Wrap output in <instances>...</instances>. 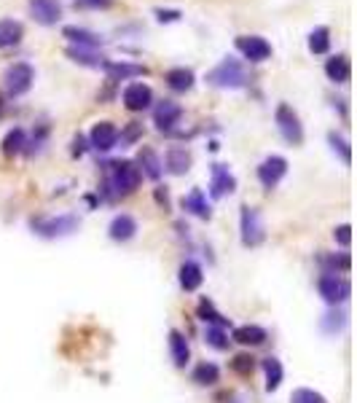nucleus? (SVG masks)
<instances>
[{
    "label": "nucleus",
    "mask_w": 357,
    "mask_h": 403,
    "mask_svg": "<svg viewBox=\"0 0 357 403\" xmlns=\"http://www.w3.org/2000/svg\"><path fill=\"white\" fill-rule=\"evenodd\" d=\"M30 14L38 25H57L62 16V3L60 0H30Z\"/></svg>",
    "instance_id": "11"
},
{
    "label": "nucleus",
    "mask_w": 357,
    "mask_h": 403,
    "mask_svg": "<svg viewBox=\"0 0 357 403\" xmlns=\"http://www.w3.org/2000/svg\"><path fill=\"white\" fill-rule=\"evenodd\" d=\"M65 38H70L75 46H84V49H99L102 46V38L97 32L84 30V27H65Z\"/></svg>",
    "instance_id": "22"
},
{
    "label": "nucleus",
    "mask_w": 357,
    "mask_h": 403,
    "mask_svg": "<svg viewBox=\"0 0 357 403\" xmlns=\"http://www.w3.org/2000/svg\"><path fill=\"white\" fill-rule=\"evenodd\" d=\"M167 84L175 92H188L194 87V70H188V67H172L167 73Z\"/></svg>",
    "instance_id": "21"
},
{
    "label": "nucleus",
    "mask_w": 357,
    "mask_h": 403,
    "mask_svg": "<svg viewBox=\"0 0 357 403\" xmlns=\"http://www.w3.org/2000/svg\"><path fill=\"white\" fill-rule=\"evenodd\" d=\"M0 111H3V100H0Z\"/></svg>",
    "instance_id": "42"
},
{
    "label": "nucleus",
    "mask_w": 357,
    "mask_h": 403,
    "mask_svg": "<svg viewBox=\"0 0 357 403\" xmlns=\"http://www.w3.org/2000/svg\"><path fill=\"white\" fill-rule=\"evenodd\" d=\"M274 119H277V126H280L282 137H285L291 146H301V143H304V126H301L295 111H293L288 102H280V105H277Z\"/></svg>",
    "instance_id": "6"
},
{
    "label": "nucleus",
    "mask_w": 357,
    "mask_h": 403,
    "mask_svg": "<svg viewBox=\"0 0 357 403\" xmlns=\"http://www.w3.org/2000/svg\"><path fill=\"white\" fill-rule=\"evenodd\" d=\"M156 16H159V22H177L180 19V11H164V8H159Z\"/></svg>",
    "instance_id": "39"
},
{
    "label": "nucleus",
    "mask_w": 357,
    "mask_h": 403,
    "mask_svg": "<svg viewBox=\"0 0 357 403\" xmlns=\"http://www.w3.org/2000/svg\"><path fill=\"white\" fill-rule=\"evenodd\" d=\"M204 341H207L210 347H215V349H226L228 347V336L218 328V325H210V328L204 331Z\"/></svg>",
    "instance_id": "32"
},
{
    "label": "nucleus",
    "mask_w": 357,
    "mask_h": 403,
    "mask_svg": "<svg viewBox=\"0 0 357 403\" xmlns=\"http://www.w3.org/2000/svg\"><path fill=\"white\" fill-rule=\"evenodd\" d=\"M137 170H140V175H148L151 181H159L162 178V159L153 154L151 148H143L140 156H137Z\"/></svg>",
    "instance_id": "17"
},
{
    "label": "nucleus",
    "mask_w": 357,
    "mask_h": 403,
    "mask_svg": "<svg viewBox=\"0 0 357 403\" xmlns=\"http://www.w3.org/2000/svg\"><path fill=\"white\" fill-rule=\"evenodd\" d=\"M183 210H188V213H194L196 218H201V220H207V218L212 216V210H210V205H207V199H204V194L194 188L186 199H183Z\"/></svg>",
    "instance_id": "23"
},
{
    "label": "nucleus",
    "mask_w": 357,
    "mask_h": 403,
    "mask_svg": "<svg viewBox=\"0 0 357 403\" xmlns=\"http://www.w3.org/2000/svg\"><path fill=\"white\" fill-rule=\"evenodd\" d=\"M285 172H288V161H285L282 156H269V159H263L258 167L260 186L274 188L282 178H285Z\"/></svg>",
    "instance_id": "9"
},
{
    "label": "nucleus",
    "mask_w": 357,
    "mask_h": 403,
    "mask_svg": "<svg viewBox=\"0 0 357 403\" xmlns=\"http://www.w3.org/2000/svg\"><path fill=\"white\" fill-rule=\"evenodd\" d=\"M236 49H239L242 57L250 60V62H263V60L271 57V46H269V41L260 38V35H239V38H236Z\"/></svg>",
    "instance_id": "8"
},
{
    "label": "nucleus",
    "mask_w": 357,
    "mask_h": 403,
    "mask_svg": "<svg viewBox=\"0 0 357 403\" xmlns=\"http://www.w3.org/2000/svg\"><path fill=\"white\" fill-rule=\"evenodd\" d=\"M325 73L333 84H347L349 76H352V65H349V57L347 54H336L325 62Z\"/></svg>",
    "instance_id": "14"
},
{
    "label": "nucleus",
    "mask_w": 357,
    "mask_h": 403,
    "mask_svg": "<svg viewBox=\"0 0 357 403\" xmlns=\"http://www.w3.org/2000/svg\"><path fill=\"white\" fill-rule=\"evenodd\" d=\"M167 170L172 175H186L191 170V154L186 148H169L167 151Z\"/></svg>",
    "instance_id": "19"
},
{
    "label": "nucleus",
    "mask_w": 357,
    "mask_h": 403,
    "mask_svg": "<svg viewBox=\"0 0 357 403\" xmlns=\"http://www.w3.org/2000/svg\"><path fill=\"white\" fill-rule=\"evenodd\" d=\"M89 143H92V148L95 151H110V148H116V143H119V129L116 124H110V122H97V124L92 126V132H89Z\"/></svg>",
    "instance_id": "10"
},
{
    "label": "nucleus",
    "mask_w": 357,
    "mask_h": 403,
    "mask_svg": "<svg viewBox=\"0 0 357 403\" xmlns=\"http://www.w3.org/2000/svg\"><path fill=\"white\" fill-rule=\"evenodd\" d=\"M330 49V30L328 27H315L309 35V51L312 54H325Z\"/></svg>",
    "instance_id": "30"
},
{
    "label": "nucleus",
    "mask_w": 357,
    "mask_h": 403,
    "mask_svg": "<svg viewBox=\"0 0 357 403\" xmlns=\"http://www.w3.org/2000/svg\"><path fill=\"white\" fill-rule=\"evenodd\" d=\"M263 371H266V390L274 393L282 384V363L277 358H266L263 360Z\"/></svg>",
    "instance_id": "26"
},
{
    "label": "nucleus",
    "mask_w": 357,
    "mask_h": 403,
    "mask_svg": "<svg viewBox=\"0 0 357 403\" xmlns=\"http://www.w3.org/2000/svg\"><path fill=\"white\" fill-rule=\"evenodd\" d=\"M199 317H201V320H207V323H215V325H226L228 323L223 314H218V312L212 310V304H210V301H201V304H199Z\"/></svg>",
    "instance_id": "35"
},
{
    "label": "nucleus",
    "mask_w": 357,
    "mask_h": 403,
    "mask_svg": "<svg viewBox=\"0 0 357 403\" xmlns=\"http://www.w3.org/2000/svg\"><path fill=\"white\" fill-rule=\"evenodd\" d=\"M207 81L218 89H242L247 84V76H245V67L236 60H223L218 67H212L207 73Z\"/></svg>",
    "instance_id": "2"
},
{
    "label": "nucleus",
    "mask_w": 357,
    "mask_h": 403,
    "mask_svg": "<svg viewBox=\"0 0 357 403\" xmlns=\"http://www.w3.org/2000/svg\"><path fill=\"white\" fill-rule=\"evenodd\" d=\"M110 240H116V242H127L132 240L134 234H137V220L132 216H116L110 220Z\"/></svg>",
    "instance_id": "16"
},
{
    "label": "nucleus",
    "mask_w": 357,
    "mask_h": 403,
    "mask_svg": "<svg viewBox=\"0 0 357 403\" xmlns=\"http://www.w3.org/2000/svg\"><path fill=\"white\" fill-rule=\"evenodd\" d=\"M263 240H266V231H263L260 213L250 205H242V245L245 248H258Z\"/></svg>",
    "instance_id": "5"
},
{
    "label": "nucleus",
    "mask_w": 357,
    "mask_h": 403,
    "mask_svg": "<svg viewBox=\"0 0 357 403\" xmlns=\"http://www.w3.org/2000/svg\"><path fill=\"white\" fill-rule=\"evenodd\" d=\"M325 264H328V266H336V269H344V272L352 266L349 255H330V258H325Z\"/></svg>",
    "instance_id": "38"
},
{
    "label": "nucleus",
    "mask_w": 357,
    "mask_h": 403,
    "mask_svg": "<svg viewBox=\"0 0 357 403\" xmlns=\"http://www.w3.org/2000/svg\"><path fill=\"white\" fill-rule=\"evenodd\" d=\"M169 349H172V360L177 369H186L188 358H191V349H188V341L180 331H169Z\"/></svg>",
    "instance_id": "18"
},
{
    "label": "nucleus",
    "mask_w": 357,
    "mask_h": 403,
    "mask_svg": "<svg viewBox=\"0 0 357 403\" xmlns=\"http://www.w3.org/2000/svg\"><path fill=\"white\" fill-rule=\"evenodd\" d=\"M231 366H234V371H236V373L247 376V373H253V369H256V360H253L250 355H236Z\"/></svg>",
    "instance_id": "36"
},
{
    "label": "nucleus",
    "mask_w": 357,
    "mask_h": 403,
    "mask_svg": "<svg viewBox=\"0 0 357 403\" xmlns=\"http://www.w3.org/2000/svg\"><path fill=\"white\" fill-rule=\"evenodd\" d=\"M236 188V181H234V175L228 172L226 164H215L212 167V183H210V194H212V199H221V196H226Z\"/></svg>",
    "instance_id": "13"
},
{
    "label": "nucleus",
    "mask_w": 357,
    "mask_h": 403,
    "mask_svg": "<svg viewBox=\"0 0 357 403\" xmlns=\"http://www.w3.org/2000/svg\"><path fill=\"white\" fill-rule=\"evenodd\" d=\"M293 403H328L325 401V395L320 393H315V390H309V387H301V390H295L291 395Z\"/></svg>",
    "instance_id": "34"
},
{
    "label": "nucleus",
    "mask_w": 357,
    "mask_h": 403,
    "mask_svg": "<svg viewBox=\"0 0 357 403\" xmlns=\"http://www.w3.org/2000/svg\"><path fill=\"white\" fill-rule=\"evenodd\" d=\"M266 331L260 328V325H242V328H236L234 331V341H239V344H245V347H258L266 341Z\"/></svg>",
    "instance_id": "25"
},
{
    "label": "nucleus",
    "mask_w": 357,
    "mask_h": 403,
    "mask_svg": "<svg viewBox=\"0 0 357 403\" xmlns=\"http://www.w3.org/2000/svg\"><path fill=\"white\" fill-rule=\"evenodd\" d=\"M333 237H336V242H338V245L349 248V242H352V226H336Z\"/></svg>",
    "instance_id": "37"
},
{
    "label": "nucleus",
    "mask_w": 357,
    "mask_h": 403,
    "mask_svg": "<svg viewBox=\"0 0 357 403\" xmlns=\"http://www.w3.org/2000/svg\"><path fill=\"white\" fill-rule=\"evenodd\" d=\"M218 379H221V371H218L215 363H199L194 369V382L201 387H212Z\"/></svg>",
    "instance_id": "27"
},
{
    "label": "nucleus",
    "mask_w": 357,
    "mask_h": 403,
    "mask_svg": "<svg viewBox=\"0 0 357 403\" xmlns=\"http://www.w3.org/2000/svg\"><path fill=\"white\" fill-rule=\"evenodd\" d=\"M102 67L113 76V78H132V76H145L143 65H124V62H102Z\"/></svg>",
    "instance_id": "29"
},
{
    "label": "nucleus",
    "mask_w": 357,
    "mask_h": 403,
    "mask_svg": "<svg viewBox=\"0 0 357 403\" xmlns=\"http://www.w3.org/2000/svg\"><path fill=\"white\" fill-rule=\"evenodd\" d=\"M151 102H153V92H151V87L148 84H130L127 89H124V105L130 108V111H145V108H151Z\"/></svg>",
    "instance_id": "12"
},
{
    "label": "nucleus",
    "mask_w": 357,
    "mask_h": 403,
    "mask_svg": "<svg viewBox=\"0 0 357 403\" xmlns=\"http://www.w3.org/2000/svg\"><path fill=\"white\" fill-rule=\"evenodd\" d=\"M201 282H204V275H201V266L194 264V261H186L183 266H180V285H183V290H199L201 288Z\"/></svg>",
    "instance_id": "20"
},
{
    "label": "nucleus",
    "mask_w": 357,
    "mask_h": 403,
    "mask_svg": "<svg viewBox=\"0 0 357 403\" xmlns=\"http://www.w3.org/2000/svg\"><path fill=\"white\" fill-rule=\"evenodd\" d=\"M33 231L46 237V240H57V237H67L73 231H78V218L60 216V218H38L33 220Z\"/></svg>",
    "instance_id": "4"
},
{
    "label": "nucleus",
    "mask_w": 357,
    "mask_h": 403,
    "mask_svg": "<svg viewBox=\"0 0 357 403\" xmlns=\"http://www.w3.org/2000/svg\"><path fill=\"white\" fill-rule=\"evenodd\" d=\"M328 140H330V146H333V151H338L341 159H344V164H349L352 161V151H349V143L341 137V135H336V132H330L328 135Z\"/></svg>",
    "instance_id": "33"
},
{
    "label": "nucleus",
    "mask_w": 357,
    "mask_h": 403,
    "mask_svg": "<svg viewBox=\"0 0 357 403\" xmlns=\"http://www.w3.org/2000/svg\"><path fill=\"white\" fill-rule=\"evenodd\" d=\"M73 154L75 156L84 154V137H75V148H73Z\"/></svg>",
    "instance_id": "41"
},
{
    "label": "nucleus",
    "mask_w": 357,
    "mask_h": 403,
    "mask_svg": "<svg viewBox=\"0 0 357 403\" xmlns=\"http://www.w3.org/2000/svg\"><path fill=\"white\" fill-rule=\"evenodd\" d=\"M349 293H352V285L344 277H338L333 272L320 277V296H323L328 304H341V301L349 299Z\"/></svg>",
    "instance_id": "7"
},
{
    "label": "nucleus",
    "mask_w": 357,
    "mask_h": 403,
    "mask_svg": "<svg viewBox=\"0 0 357 403\" xmlns=\"http://www.w3.org/2000/svg\"><path fill=\"white\" fill-rule=\"evenodd\" d=\"M84 5H89V8H108V5H113V0H81Z\"/></svg>",
    "instance_id": "40"
},
{
    "label": "nucleus",
    "mask_w": 357,
    "mask_h": 403,
    "mask_svg": "<svg viewBox=\"0 0 357 403\" xmlns=\"http://www.w3.org/2000/svg\"><path fill=\"white\" fill-rule=\"evenodd\" d=\"M33 81H35V70L27 62L11 65V67L5 70V76H3V87H5V92L11 94V97L27 94L33 89Z\"/></svg>",
    "instance_id": "3"
},
{
    "label": "nucleus",
    "mask_w": 357,
    "mask_h": 403,
    "mask_svg": "<svg viewBox=\"0 0 357 403\" xmlns=\"http://www.w3.org/2000/svg\"><path fill=\"white\" fill-rule=\"evenodd\" d=\"M67 57H73L75 62L81 65H89V67H102V62H105L99 54H95V49H84V46H70Z\"/></svg>",
    "instance_id": "28"
},
{
    "label": "nucleus",
    "mask_w": 357,
    "mask_h": 403,
    "mask_svg": "<svg viewBox=\"0 0 357 403\" xmlns=\"http://www.w3.org/2000/svg\"><path fill=\"white\" fill-rule=\"evenodd\" d=\"M25 151V132L22 129H11L3 140V154L5 156H16Z\"/></svg>",
    "instance_id": "31"
},
{
    "label": "nucleus",
    "mask_w": 357,
    "mask_h": 403,
    "mask_svg": "<svg viewBox=\"0 0 357 403\" xmlns=\"http://www.w3.org/2000/svg\"><path fill=\"white\" fill-rule=\"evenodd\" d=\"M180 116H183V108L175 105V102H169V100H164L162 105L156 108V113H153V122H156V126L162 132H169L172 126L180 122Z\"/></svg>",
    "instance_id": "15"
},
{
    "label": "nucleus",
    "mask_w": 357,
    "mask_h": 403,
    "mask_svg": "<svg viewBox=\"0 0 357 403\" xmlns=\"http://www.w3.org/2000/svg\"><path fill=\"white\" fill-rule=\"evenodd\" d=\"M25 35V27L14 19H3L0 22V49H8V46H16Z\"/></svg>",
    "instance_id": "24"
},
{
    "label": "nucleus",
    "mask_w": 357,
    "mask_h": 403,
    "mask_svg": "<svg viewBox=\"0 0 357 403\" xmlns=\"http://www.w3.org/2000/svg\"><path fill=\"white\" fill-rule=\"evenodd\" d=\"M140 170L132 161H113L108 164V191L110 196H130L140 186Z\"/></svg>",
    "instance_id": "1"
}]
</instances>
